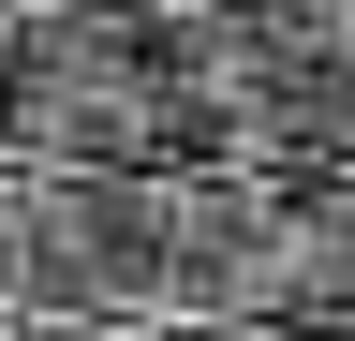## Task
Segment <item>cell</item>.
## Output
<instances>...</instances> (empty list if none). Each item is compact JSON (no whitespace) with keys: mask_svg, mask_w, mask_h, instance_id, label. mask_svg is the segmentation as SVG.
I'll return each mask as SVG.
<instances>
[{"mask_svg":"<svg viewBox=\"0 0 355 341\" xmlns=\"http://www.w3.org/2000/svg\"><path fill=\"white\" fill-rule=\"evenodd\" d=\"M193 149V104H178L163 30H15L0 60V163L44 178V163H178Z\"/></svg>","mask_w":355,"mask_h":341,"instance_id":"cell-1","label":"cell"},{"mask_svg":"<svg viewBox=\"0 0 355 341\" xmlns=\"http://www.w3.org/2000/svg\"><path fill=\"white\" fill-rule=\"evenodd\" d=\"M15 282L74 326H119V341L178 326L163 163H44V178H15Z\"/></svg>","mask_w":355,"mask_h":341,"instance_id":"cell-2","label":"cell"},{"mask_svg":"<svg viewBox=\"0 0 355 341\" xmlns=\"http://www.w3.org/2000/svg\"><path fill=\"white\" fill-rule=\"evenodd\" d=\"M355 312V178H266L222 326H340Z\"/></svg>","mask_w":355,"mask_h":341,"instance_id":"cell-3","label":"cell"},{"mask_svg":"<svg viewBox=\"0 0 355 341\" xmlns=\"http://www.w3.org/2000/svg\"><path fill=\"white\" fill-rule=\"evenodd\" d=\"M148 341H282V326H148Z\"/></svg>","mask_w":355,"mask_h":341,"instance_id":"cell-4","label":"cell"},{"mask_svg":"<svg viewBox=\"0 0 355 341\" xmlns=\"http://www.w3.org/2000/svg\"><path fill=\"white\" fill-rule=\"evenodd\" d=\"M282 341H355V312H340V326H282Z\"/></svg>","mask_w":355,"mask_h":341,"instance_id":"cell-5","label":"cell"}]
</instances>
